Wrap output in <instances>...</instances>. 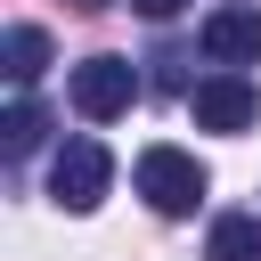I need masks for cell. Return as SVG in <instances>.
<instances>
[{
	"instance_id": "8992f818",
	"label": "cell",
	"mask_w": 261,
	"mask_h": 261,
	"mask_svg": "<svg viewBox=\"0 0 261 261\" xmlns=\"http://www.w3.org/2000/svg\"><path fill=\"white\" fill-rule=\"evenodd\" d=\"M41 65H49V33H41V24H8V33H0V73H8V90H33Z\"/></svg>"
},
{
	"instance_id": "7a4b0ae2",
	"label": "cell",
	"mask_w": 261,
	"mask_h": 261,
	"mask_svg": "<svg viewBox=\"0 0 261 261\" xmlns=\"http://www.w3.org/2000/svg\"><path fill=\"white\" fill-rule=\"evenodd\" d=\"M65 90H73V114H82V122H114V114H130V98H139V65L106 49V57H82Z\"/></svg>"
},
{
	"instance_id": "5b68a950",
	"label": "cell",
	"mask_w": 261,
	"mask_h": 261,
	"mask_svg": "<svg viewBox=\"0 0 261 261\" xmlns=\"http://www.w3.org/2000/svg\"><path fill=\"white\" fill-rule=\"evenodd\" d=\"M204 57H220V65H253L261 57V8H212L204 16Z\"/></svg>"
},
{
	"instance_id": "52a82bcc",
	"label": "cell",
	"mask_w": 261,
	"mask_h": 261,
	"mask_svg": "<svg viewBox=\"0 0 261 261\" xmlns=\"http://www.w3.org/2000/svg\"><path fill=\"white\" fill-rule=\"evenodd\" d=\"M204 261H261V212H220L204 237Z\"/></svg>"
},
{
	"instance_id": "277c9868",
	"label": "cell",
	"mask_w": 261,
	"mask_h": 261,
	"mask_svg": "<svg viewBox=\"0 0 261 261\" xmlns=\"http://www.w3.org/2000/svg\"><path fill=\"white\" fill-rule=\"evenodd\" d=\"M188 114H196V130H253L261 90L228 65V73H212V82H196V90H188Z\"/></svg>"
},
{
	"instance_id": "ba28073f",
	"label": "cell",
	"mask_w": 261,
	"mask_h": 261,
	"mask_svg": "<svg viewBox=\"0 0 261 261\" xmlns=\"http://www.w3.org/2000/svg\"><path fill=\"white\" fill-rule=\"evenodd\" d=\"M41 130H49V114L16 90V98H8V114H0V155H8V163H24V155L41 147Z\"/></svg>"
},
{
	"instance_id": "6da1fadb",
	"label": "cell",
	"mask_w": 261,
	"mask_h": 261,
	"mask_svg": "<svg viewBox=\"0 0 261 261\" xmlns=\"http://www.w3.org/2000/svg\"><path fill=\"white\" fill-rule=\"evenodd\" d=\"M204 188H212V179H204V163H196L188 147H147V155H139V196H147L163 220L196 212V204H204Z\"/></svg>"
},
{
	"instance_id": "3957f363",
	"label": "cell",
	"mask_w": 261,
	"mask_h": 261,
	"mask_svg": "<svg viewBox=\"0 0 261 261\" xmlns=\"http://www.w3.org/2000/svg\"><path fill=\"white\" fill-rule=\"evenodd\" d=\"M106 179H114V155H106L98 139H65L57 163H49V196H57L65 212H90V204L106 196Z\"/></svg>"
},
{
	"instance_id": "9c48e42d",
	"label": "cell",
	"mask_w": 261,
	"mask_h": 261,
	"mask_svg": "<svg viewBox=\"0 0 261 261\" xmlns=\"http://www.w3.org/2000/svg\"><path fill=\"white\" fill-rule=\"evenodd\" d=\"M130 8H139V16H179L188 0H130Z\"/></svg>"
}]
</instances>
